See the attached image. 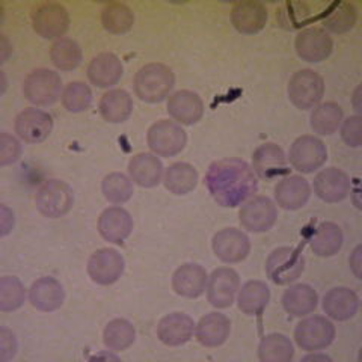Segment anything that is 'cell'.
Wrapping results in <instances>:
<instances>
[{
    "instance_id": "1",
    "label": "cell",
    "mask_w": 362,
    "mask_h": 362,
    "mask_svg": "<svg viewBox=\"0 0 362 362\" xmlns=\"http://www.w3.org/2000/svg\"><path fill=\"white\" fill-rule=\"evenodd\" d=\"M206 186L221 207L234 209L257 194L258 180L242 158H222L210 165Z\"/></svg>"
},
{
    "instance_id": "2",
    "label": "cell",
    "mask_w": 362,
    "mask_h": 362,
    "mask_svg": "<svg viewBox=\"0 0 362 362\" xmlns=\"http://www.w3.org/2000/svg\"><path fill=\"white\" fill-rule=\"evenodd\" d=\"M133 86L136 95L145 101V103H162L163 100L169 97L175 86V76L168 65L154 62L144 65L136 73Z\"/></svg>"
},
{
    "instance_id": "3",
    "label": "cell",
    "mask_w": 362,
    "mask_h": 362,
    "mask_svg": "<svg viewBox=\"0 0 362 362\" xmlns=\"http://www.w3.org/2000/svg\"><path fill=\"white\" fill-rule=\"evenodd\" d=\"M62 93L61 76L49 68L33 70L23 82V95L35 106H52L62 97Z\"/></svg>"
},
{
    "instance_id": "4",
    "label": "cell",
    "mask_w": 362,
    "mask_h": 362,
    "mask_svg": "<svg viewBox=\"0 0 362 362\" xmlns=\"http://www.w3.org/2000/svg\"><path fill=\"white\" fill-rule=\"evenodd\" d=\"M35 206L42 216L59 219L73 209L74 192L62 180H47L37 190Z\"/></svg>"
},
{
    "instance_id": "5",
    "label": "cell",
    "mask_w": 362,
    "mask_h": 362,
    "mask_svg": "<svg viewBox=\"0 0 362 362\" xmlns=\"http://www.w3.org/2000/svg\"><path fill=\"white\" fill-rule=\"evenodd\" d=\"M305 270V257L299 249L276 247L266 262L267 278L276 286H288L298 281Z\"/></svg>"
},
{
    "instance_id": "6",
    "label": "cell",
    "mask_w": 362,
    "mask_h": 362,
    "mask_svg": "<svg viewBox=\"0 0 362 362\" xmlns=\"http://www.w3.org/2000/svg\"><path fill=\"white\" fill-rule=\"evenodd\" d=\"M288 98L300 110H310L319 106L325 95L323 77L314 70H300L294 73L288 82Z\"/></svg>"
},
{
    "instance_id": "7",
    "label": "cell",
    "mask_w": 362,
    "mask_h": 362,
    "mask_svg": "<svg viewBox=\"0 0 362 362\" xmlns=\"http://www.w3.org/2000/svg\"><path fill=\"white\" fill-rule=\"evenodd\" d=\"M146 142L156 156L174 157L186 148L187 134L178 122L160 119L150 127Z\"/></svg>"
},
{
    "instance_id": "8",
    "label": "cell",
    "mask_w": 362,
    "mask_h": 362,
    "mask_svg": "<svg viewBox=\"0 0 362 362\" xmlns=\"http://www.w3.org/2000/svg\"><path fill=\"white\" fill-rule=\"evenodd\" d=\"M296 344L305 352H319L329 347L335 339L334 323L322 315L308 317V319L298 323L294 329Z\"/></svg>"
},
{
    "instance_id": "9",
    "label": "cell",
    "mask_w": 362,
    "mask_h": 362,
    "mask_svg": "<svg viewBox=\"0 0 362 362\" xmlns=\"http://www.w3.org/2000/svg\"><path fill=\"white\" fill-rule=\"evenodd\" d=\"M288 160L296 171L302 174H313L326 163L327 148L322 139L305 134L290 146Z\"/></svg>"
},
{
    "instance_id": "10",
    "label": "cell",
    "mask_w": 362,
    "mask_h": 362,
    "mask_svg": "<svg viewBox=\"0 0 362 362\" xmlns=\"http://www.w3.org/2000/svg\"><path fill=\"white\" fill-rule=\"evenodd\" d=\"M32 28L44 40H61L70 29V14L61 4H42L32 11Z\"/></svg>"
},
{
    "instance_id": "11",
    "label": "cell",
    "mask_w": 362,
    "mask_h": 362,
    "mask_svg": "<svg viewBox=\"0 0 362 362\" xmlns=\"http://www.w3.org/2000/svg\"><path fill=\"white\" fill-rule=\"evenodd\" d=\"M278 219L275 202L267 197H252L245 201L239 211V221L245 230L251 233H266L272 230Z\"/></svg>"
},
{
    "instance_id": "12",
    "label": "cell",
    "mask_w": 362,
    "mask_h": 362,
    "mask_svg": "<svg viewBox=\"0 0 362 362\" xmlns=\"http://www.w3.org/2000/svg\"><path fill=\"white\" fill-rule=\"evenodd\" d=\"M126 262L117 249H98L88 259V275L100 286H112L122 276Z\"/></svg>"
},
{
    "instance_id": "13",
    "label": "cell",
    "mask_w": 362,
    "mask_h": 362,
    "mask_svg": "<svg viewBox=\"0 0 362 362\" xmlns=\"http://www.w3.org/2000/svg\"><path fill=\"white\" fill-rule=\"evenodd\" d=\"M294 47L302 61L319 64L331 56L334 41L325 29L308 28L299 32L296 41H294Z\"/></svg>"
},
{
    "instance_id": "14",
    "label": "cell",
    "mask_w": 362,
    "mask_h": 362,
    "mask_svg": "<svg viewBox=\"0 0 362 362\" xmlns=\"http://www.w3.org/2000/svg\"><path fill=\"white\" fill-rule=\"evenodd\" d=\"M213 252L226 264L242 263L251 252V240L237 228H223L213 237Z\"/></svg>"
},
{
    "instance_id": "15",
    "label": "cell",
    "mask_w": 362,
    "mask_h": 362,
    "mask_svg": "<svg viewBox=\"0 0 362 362\" xmlns=\"http://www.w3.org/2000/svg\"><path fill=\"white\" fill-rule=\"evenodd\" d=\"M240 288V278L234 269L219 267L213 270L207 282V299L214 308H228L234 303Z\"/></svg>"
},
{
    "instance_id": "16",
    "label": "cell",
    "mask_w": 362,
    "mask_h": 362,
    "mask_svg": "<svg viewBox=\"0 0 362 362\" xmlns=\"http://www.w3.org/2000/svg\"><path fill=\"white\" fill-rule=\"evenodd\" d=\"M53 130V118L41 109L29 107L16 118V133L28 144H40L49 138Z\"/></svg>"
},
{
    "instance_id": "17",
    "label": "cell",
    "mask_w": 362,
    "mask_h": 362,
    "mask_svg": "<svg viewBox=\"0 0 362 362\" xmlns=\"http://www.w3.org/2000/svg\"><path fill=\"white\" fill-rule=\"evenodd\" d=\"M352 192V181L338 168H326L314 178V194L322 201L335 204L343 201Z\"/></svg>"
},
{
    "instance_id": "18",
    "label": "cell",
    "mask_w": 362,
    "mask_h": 362,
    "mask_svg": "<svg viewBox=\"0 0 362 362\" xmlns=\"http://www.w3.org/2000/svg\"><path fill=\"white\" fill-rule=\"evenodd\" d=\"M254 173L263 180H275L288 173L284 150L274 142L259 145L252 154Z\"/></svg>"
},
{
    "instance_id": "19",
    "label": "cell",
    "mask_w": 362,
    "mask_h": 362,
    "mask_svg": "<svg viewBox=\"0 0 362 362\" xmlns=\"http://www.w3.org/2000/svg\"><path fill=\"white\" fill-rule=\"evenodd\" d=\"M133 231V219L122 207H109L98 218V233L113 245H122Z\"/></svg>"
},
{
    "instance_id": "20",
    "label": "cell",
    "mask_w": 362,
    "mask_h": 362,
    "mask_svg": "<svg viewBox=\"0 0 362 362\" xmlns=\"http://www.w3.org/2000/svg\"><path fill=\"white\" fill-rule=\"evenodd\" d=\"M168 113L180 126H194L204 117V101L194 90H177L168 100Z\"/></svg>"
},
{
    "instance_id": "21",
    "label": "cell",
    "mask_w": 362,
    "mask_h": 362,
    "mask_svg": "<svg viewBox=\"0 0 362 362\" xmlns=\"http://www.w3.org/2000/svg\"><path fill=\"white\" fill-rule=\"evenodd\" d=\"M311 197V186L300 175H290L278 181L275 186L276 204L284 210H299L307 206Z\"/></svg>"
},
{
    "instance_id": "22",
    "label": "cell",
    "mask_w": 362,
    "mask_h": 362,
    "mask_svg": "<svg viewBox=\"0 0 362 362\" xmlns=\"http://www.w3.org/2000/svg\"><path fill=\"white\" fill-rule=\"evenodd\" d=\"M29 300L33 308L42 313L59 310L65 300V290L58 279L42 276L33 282L29 290Z\"/></svg>"
},
{
    "instance_id": "23",
    "label": "cell",
    "mask_w": 362,
    "mask_h": 362,
    "mask_svg": "<svg viewBox=\"0 0 362 362\" xmlns=\"http://www.w3.org/2000/svg\"><path fill=\"white\" fill-rule=\"evenodd\" d=\"M195 326V322L192 320L187 314L173 313L165 315L163 319L158 322L157 337L166 346H183L187 341H190V338L194 337Z\"/></svg>"
},
{
    "instance_id": "24",
    "label": "cell",
    "mask_w": 362,
    "mask_h": 362,
    "mask_svg": "<svg viewBox=\"0 0 362 362\" xmlns=\"http://www.w3.org/2000/svg\"><path fill=\"white\" fill-rule=\"evenodd\" d=\"M209 275L206 269L195 263L180 266L173 275V288L178 294L187 299H197L206 291Z\"/></svg>"
},
{
    "instance_id": "25",
    "label": "cell",
    "mask_w": 362,
    "mask_h": 362,
    "mask_svg": "<svg viewBox=\"0 0 362 362\" xmlns=\"http://www.w3.org/2000/svg\"><path fill=\"white\" fill-rule=\"evenodd\" d=\"M323 311L332 320L347 322L354 319L359 310L358 294L347 287H335L323 298Z\"/></svg>"
},
{
    "instance_id": "26",
    "label": "cell",
    "mask_w": 362,
    "mask_h": 362,
    "mask_svg": "<svg viewBox=\"0 0 362 362\" xmlns=\"http://www.w3.org/2000/svg\"><path fill=\"white\" fill-rule=\"evenodd\" d=\"M89 82L97 88H112L118 85L124 74L121 59L113 53H100L88 65Z\"/></svg>"
},
{
    "instance_id": "27",
    "label": "cell",
    "mask_w": 362,
    "mask_h": 362,
    "mask_svg": "<svg viewBox=\"0 0 362 362\" xmlns=\"http://www.w3.org/2000/svg\"><path fill=\"white\" fill-rule=\"evenodd\" d=\"M231 23L237 32L243 35H254L264 29L267 9L259 2H239L231 9Z\"/></svg>"
},
{
    "instance_id": "28",
    "label": "cell",
    "mask_w": 362,
    "mask_h": 362,
    "mask_svg": "<svg viewBox=\"0 0 362 362\" xmlns=\"http://www.w3.org/2000/svg\"><path fill=\"white\" fill-rule=\"evenodd\" d=\"M198 343L204 347H219L231 334V322L221 313H209L195 326Z\"/></svg>"
},
{
    "instance_id": "29",
    "label": "cell",
    "mask_w": 362,
    "mask_h": 362,
    "mask_svg": "<svg viewBox=\"0 0 362 362\" xmlns=\"http://www.w3.org/2000/svg\"><path fill=\"white\" fill-rule=\"evenodd\" d=\"M129 175L134 185L141 187H156L162 181L163 165L156 154L139 153L130 158Z\"/></svg>"
},
{
    "instance_id": "30",
    "label": "cell",
    "mask_w": 362,
    "mask_h": 362,
    "mask_svg": "<svg viewBox=\"0 0 362 362\" xmlns=\"http://www.w3.org/2000/svg\"><path fill=\"white\" fill-rule=\"evenodd\" d=\"M98 110L103 119L110 124L126 122L133 112V100L127 90L112 89L101 97Z\"/></svg>"
},
{
    "instance_id": "31",
    "label": "cell",
    "mask_w": 362,
    "mask_h": 362,
    "mask_svg": "<svg viewBox=\"0 0 362 362\" xmlns=\"http://www.w3.org/2000/svg\"><path fill=\"white\" fill-rule=\"evenodd\" d=\"M319 294L308 284H296L282 294V307L293 317H305L315 311Z\"/></svg>"
},
{
    "instance_id": "32",
    "label": "cell",
    "mask_w": 362,
    "mask_h": 362,
    "mask_svg": "<svg viewBox=\"0 0 362 362\" xmlns=\"http://www.w3.org/2000/svg\"><path fill=\"white\" fill-rule=\"evenodd\" d=\"M270 302V288L263 281H247L239 288L237 307L246 315H259Z\"/></svg>"
},
{
    "instance_id": "33",
    "label": "cell",
    "mask_w": 362,
    "mask_h": 362,
    "mask_svg": "<svg viewBox=\"0 0 362 362\" xmlns=\"http://www.w3.org/2000/svg\"><path fill=\"white\" fill-rule=\"evenodd\" d=\"M344 235L339 226L334 222H323L315 230V234L310 242L311 251L322 258L334 257L343 247Z\"/></svg>"
},
{
    "instance_id": "34",
    "label": "cell",
    "mask_w": 362,
    "mask_h": 362,
    "mask_svg": "<svg viewBox=\"0 0 362 362\" xmlns=\"http://www.w3.org/2000/svg\"><path fill=\"white\" fill-rule=\"evenodd\" d=\"M198 171L185 162H178L169 166L163 177L165 187L174 195H187L198 185Z\"/></svg>"
},
{
    "instance_id": "35",
    "label": "cell",
    "mask_w": 362,
    "mask_h": 362,
    "mask_svg": "<svg viewBox=\"0 0 362 362\" xmlns=\"http://www.w3.org/2000/svg\"><path fill=\"white\" fill-rule=\"evenodd\" d=\"M343 119L344 112L341 106L334 103V101H327V103L314 107L310 117V124L314 133L320 136H331L341 127Z\"/></svg>"
},
{
    "instance_id": "36",
    "label": "cell",
    "mask_w": 362,
    "mask_h": 362,
    "mask_svg": "<svg viewBox=\"0 0 362 362\" xmlns=\"http://www.w3.org/2000/svg\"><path fill=\"white\" fill-rule=\"evenodd\" d=\"M293 356V343L282 334H269L258 346V358L263 362H290Z\"/></svg>"
},
{
    "instance_id": "37",
    "label": "cell",
    "mask_w": 362,
    "mask_h": 362,
    "mask_svg": "<svg viewBox=\"0 0 362 362\" xmlns=\"http://www.w3.org/2000/svg\"><path fill=\"white\" fill-rule=\"evenodd\" d=\"M52 64L61 71H73L82 64L83 53L81 45L70 38H61L50 49Z\"/></svg>"
},
{
    "instance_id": "38",
    "label": "cell",
    "mask_w": 362,
    "mask_h": 362,
    "mask_svg": "<svg viewBox=\"0 0 362 362\" xmlns=\"http://www.w3.org/2000/svg\"><path fill=\"white\" fill-rule=\"evenodd\" d=\"M136 339L134 326L124 319H115L106 325L103 343L110 352H122L129 349Z\"/></svg>"
},
{
    "instance_id": "39",
    "label": "cell",
    "mask_w": 362,
    "mask_h": 362,
    "mask_svg": "<svg viewBox=\"0 0 362 362\" xmlns=\"http://www.w3.org/2000/svg\"><path fill=\"white\" fill-rule=\"evenodd\" d=\"M101 25L113 35L127 33L134 25L133 11L124 4H109L101 11Z\"/></svg>"
},
{
    "instance_id": "40",
    "label": "cell",
    "mask_w": 362,
    "mask_h": 362,
    "mask_svg": "<svg viewBox=\"0 0 362 362\" xmlns=\"http://www.w3.org/2000/svg\"><path fill=\"white\" fill-rule=\"evenodd\" d=\"M358 21V11L352 4H334L323 18V26L332 33H347L352 30Z\"/></svg>"
},
{
    "instance_id": "41",
    "label": "cell",
    "mask_w": 362,
    "mask_h": 362,
    "mask_svg": "<svg viewBox=\"0 0 362 362\" xmlns=\"http://www.w3.org/2000/svg\"><path fill=\"white\" fill-rule=\"evenodd\" d=\"M101 192L112 204H124L133 197V181L122 173H112L101 183Z\"/></svg>"
},
{
    "instance_id": "42",
    "label": "cell",
    "mask_w": 362,
    "mask_h": 362,
    "mask_svg": "<svg viewBox=\"0 0 362 362\" xmlns=\"http://www.w3.org/2000/svg\"><path fill=\"white\" fill-rule=\"evenodd\" d=\"M26 290L16 276H4L0 279V311L11 313L23 307Z\"/></svg>"
},
{
    "instance_id": "43",
    "label": "cell",
    "mask_w": 362,
    "mask_h": 362,
    "mask_svg": "<svg viewBox=\"0 0 362 362\" xmlns=\"http://www.w3.org/2000/svg\"><path fill=\"white\" fill-rule=\"evenodd\" d=\"M61 98L68 112L81 113L93 103V90L83 82H71L65 86Z\"/></svg>"
},
{
    "instance_id": "44",
    "label": "cell",
    "mask_w": 362,
    "mask_h": 362,
    "mask_svg": "<svg viewBox=\"0 0 362 362\" xmlns=\"http://www.w3.org/2000/svg\"><path fill=\"white\" fill-rule=\"evenodd\" d=\"M276 18L284 29H299L307 25L310 20L308 8L303 4H284L276 13Z\"/></svg>"
},
{
    "instance_id": "45",
    "label": "cell",
    "mask_w": 362,
    "mask_h": 362,
    "mask_svg": "<svg viewBox=\"0 0 362 362\" xmlns=\"http://www.w3.org/2000/svg\"><path fill=\"white\" fill-rule=\"evenodd\" d=\"M21 157V144L14 136L4 132L0 134V166H8L18 162Z\"/></svg>"
},
{
    "instance_id": "46",
    "label": "cell",
    "mask_w": 362,
    "mask_h": 362,
    "mask_svg": "<svg viewBox=\"0 0 362 362\" xmlns=\"http://www.w3.org/2000/svg\"><path fill=\"white\" fill-rule=\"evenodd\" d=\"M341 139L352 148L362 145V119L359 115L349 117L341 122Z\"/></svg>"
},
{
    "instance_id": "47",
    "label": "cell",
    "mask_w": 362,
    "mask_h": 362,
    "mask_svg": "<svg viewBox=\"0 0 362 362\" xmlns=\"http://www.w3.org/2000/svg\"><path fill=\"white\" fill-rule=\"evenodd\" d=\"M17 354V338L8 327L0 329V362H8Z\"/></svg>"
},
{
    "instance_id": "48",
    "label": "cell",
    "mask_w": 362,
    "mask_h": 362,
    "mask_svg": "<svg viewBox=\"0 0 362 362\" xmlns=\"http://www.w3.org/2000/svg\"><path fill=\"white\" fill-rule=\"evenodd\" d=\"M14 228V213L6 206L0 207V235L6 237Z\"/></svg>"
},
{
    "instance_id": "49",
    "label": "cell",
    "mask_w": 362,
    "mask_h": 362,
    "mask_svg": "<svg viewBox=\"0 0 362 362\" xmlns=\"http://www.w3.org/2000/svg\"><path fill=\"white\" fill-rule=\"evenodd\" d=\"M361 251H362V247L356 246L355 251L352 252V255H350V258H349L350 269H352V272L358 279H361Z\"/></svg>"
},
{
    "instance_id": "50",
    "label": "cell",
    "mask_w": 362,
    "mask_h": 362,
    "mask_svg": "<svg viewBox=\"0 0 362 362\" xmlns=\"http://www.w3.org/2000/svg\"><path fill=\"white\" fill-rule=\"evenodd\" d=\"M11 52H13V50H11V45H9L8 40H6V37L2 35V64H5L8 61Z\"/></svg>"
},
{
    "instance_id": "51",
    "label": "cell",
    "mask_w": 362,
    "mask_h": 362,
    "mask_svg": "<svg viewBox=\"0 0 362 362\" xmlns=\"http://www.w3.org/2000/svg\"><path fill=\"white\" fill-rule=\"evenodd\" d=\"M302 361L303 362H307V361H332L331 359V356H327V355H320V354H311V355H308V356H305V358H302Z\"/></svg>"
},
{
    "instance_id": "52",
    "label": "cell",
    "mask_w": 362,
    "mask_h": 362,
    "mask_svg": "<svg viewBox=\"0 0 362 362\" xmlns=\"http://www.w3.org/2000/svg\"><path fill=\"white\" fill-rule=\"evenodd\" d=\"M359 98H361V86H358L356 89H355V94H354V106H355V109H356V112H358V115L361 113V103H359Z\"/></svg>"
}]
</instances>
